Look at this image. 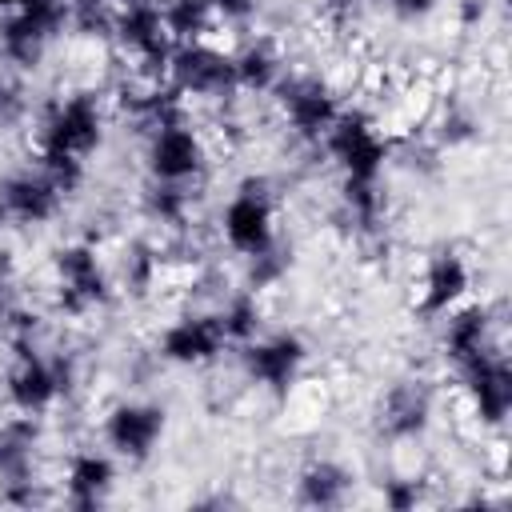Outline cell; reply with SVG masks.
I'll list each match as a JSON object with an SVG mask.
<instances>
[{
	"label": "cell",
	"mask_w": 512,
	"mask_h": 512,
	"mask_svg": "<svg viewBox=\"0 0 512 512\" xmlns=\"http://www.w3.org/2000/svg\"><path fill=\"white\" fill-rule=\"evenodd\" d=\"M220 236L236 256H252L276 240V200L268 176H244L220 208Z\"/></svg>",
	"instance_id": "obj_7"
},
{
	"label": "cell",
	"mask_w": 512,
	"mask_h": 512,
	"mask_svg": "<svg viewBox=\"0 0 512 512\" xmlns=\"http://www.w3.org/2000/svg\"><path fill=\"white\" fill-rule=\"evenodd\" d=\"M364 4H388V0H364Z\"/></svg>",
	"instance_id": "obj_38"
},
{
	"label": "cell",
	"mask_w": 512,
	"mask_h": 512,
	"mask_svg": "<svg viewBox=\"0 0 512 512\" xmlns=\"http://www.w3.org/2000/svg\"><path fill=\"white\" fill-rule=\"evenodd\" d=\"M308 364V344L296 332H260L256 340L240 344V372L248 384L272 392V396H288L300 384V372Z\"/></svg>",
	"instance_id": "obj_12"
},
{
	"label": "cell",
	"mask_w": 512,
	"mask_h": 512,
	"mask_svg": "<svg viewBox=\"0 0 512 512\" xmlns=\"http://www.w3.org/2000/svg\"><path fill=\"white\" fill-rule=\"evenodd\" d=\"M36 168L60 188V196H72L84 184V160L80 156H60V152H40Z\"/></svg>",
	"instance_id": "obj_30"
},
{
	"label": "cell",
	"mask_w": 512,
	"mask_h": 512,
	"mask_svg": "<svg viewBox=\"0 0 512 512\" xmlns=\"http://www.w3.org/2000/svg\"><path fill=\"white\" fill-rule=\"evenodd\" d=\"M164 432H168V412L152 400H120L100 420L104 448L128 464H144L160 448Z\"/></svg>",
	"instance_id": "obj_13"
},
{
	"label": "cell",
	"mask_w": 512,
	"mask_h": 512,
	"mask_svg": "<svg viewBox=\"0 0 512 512\" xmlns=\"http://www.w3.org/2000/svg\"><path fill=\"white\" fill-rule=\"evenodd\" d=\"M108 112L104 100L92 92H72L52 100L40 120H36V148L40 152H60V156H92L104 144Z\"/></svg>",
	"instance_id": "obj_3"
},
{
	"label": "cell",
	"mask_w": 512,
	"mask_h": 512,
	"mask_svg": "<svg viewBox=\"0 0 512 512\" xmlns=\"http://www.w3.org/2000/svg\"><path fill=\"white\" fill-rule=\"evenodd\" d=\"M384 8H388V16L400 20V24H424V20L440 8V0H388Z\"/></svg>",
	"instance_id": "obj_32"
},
{
	"label": "cell",
	"mask_w": 512,
	"mask_h": 512,
	"mask_svg": "<svg viewBox=\"0 0 512 512\" xmlns=\"http://www.w3.org/2000/svg\"><path fill=\"white\" fill-rule=\"evenodd\" d=\"M380 500L388 508H396V512H408V508L424 504V480H416V476H392V480L380 484Z\"/></svg>",
	"instance_id": "obj_31"
},
{
	"label": "cell",
	"mask_w": 512,
	"mask_h": 512,
	"mask_svg": "<svg viewBox=\"0 0 512 512\" xmlns=\"http://www.w3.org/2000/svg\"><path fill=\"white\" fill-rule=\"evenodd\" d=\"M160 272H164V256H160V244L152 240H132L120 256V288L128 296H148L156 284H160Z\"/></svg>",
	"instance_id": "obj_25"
},
{
	"label": "cell",
	"mask_w": 512,
	"mask_h": 512,
	"mask_svg": "<svg viewBox=\"0 0 512 512\" xmlns=\"http://www.w3.org/2000/svg\"><path fill=\"white\" fill-rule=\"evenodd\" d=\"M228 340L216 324V312H184L172 320L160 340H156V360L176 364V368H204L224 356Z\"/></svg>",
	"instance_id": "obj_14"
},
{
	"label": "cell",
	"mask_w": 512,
	"mask_h": 512,
	"mask_svg": "<svg viewBox=\"0 0 512 512\" xmlns=\"http://www.w3.org/2000/svg\"><path fill=\"white\" fill-rule=\"evenodd\" d=\"M64 28L68 0H28L0 16V60L12 68H36Z\"/></svg>",
	"instance_id": "obj_9"
},
{
	"label": "cell",
	"mask_w": 512,
	"mask_h": 512,
	"mask_svg": "<svg viewBox=\"0 0 512 512\" xmlns=\"http://www.w3.org/2000/svg\"><path fill=\"white\" fill-rule=\"evenodd\" d=\"M80 384V364L72 352H40L36 344H16V360L4 372V400L12 412L44 416L68 400Z\"/></svg>",
	"instance_id": "obj_1"
},
{
	"label": "cell",
	"mask_w": 512,
	"mask_h": 512,
	"mask_svg": "<svg viewBox=\"0 0 512 512\" xmlns=\"http://www.w3.org/2000/svg\"><path fill=\"white\" fill-rule=\"evenodd\" d=\"M140 208L152 224L168 228V232H184L188 220H192V184H160V180H148L144 196H140Z\"/></svg>",
	"instance_id": "obj_24"
},
{
	"label": "cell",
	"mask_w": 512,
	"mask_h": 512,
	"mask_svg": "<svg viewBox=\"0 0 512 512\" xmlns=\"http://www.w3.org/2000/svg\"><path fill=\"white\" fill-rule=\"evenodd\" d=\"M276 96V108L288 124V132L312 148H320L324 132L336 124V116L344 112L332 80L316 76V72H284L280 84L272 88Z\"/></svg>",
	"instance_id": "obj_5"
},
{
	"label": "cell",
	"mask_w": 512,
	"mask_h": 512,
	"mask_svg": "<svg viewBox=\"0 0 512 512\" xmlns=\"http://www.w3.org/2000/svg\"><path fill=\"white\" fill-rule=\"evenodd\" d=\"M116 488V464L108 452H96V448H80L68 456L64 464V496L68 504L76 508H96L112 496Z\"/></svg>",
	"instance_id": "obj_19"
},
{
	"label": "cell",
	"mask_w": 512,
	"mask_h": 512,
	"mask_svg": "<svg viewBox=\"0 0 512 512\" xmlns=\"http://www.w3.org/2000/svg\"><path fill=\"white\" fill-rule=\"evenodd\" d=\"M484 12H488V4L484 0H460V24H480L484 20Z\"/></svg>",
	"instance_id": "obj_35"
},
{
	"label": "cell",
	"mask_w": 512,
	"mask_h": 512,
	"mask_svg": "<svg viewBox=\"0 0 512 512\" xmlns=\"http://www.w3.org/2000/svg\"><path fill=\"white\" fill-rule=\"evenodd\" d=\"M436 416V396L424 380H400L380 396L376 424L388 440H420Z\"/></svg>",
	"instance_id": "obj_16"
},
{
	"label": "cell",
	"mask_w": 512,
	"mask_h": 512,
	"mask_svg": "<svg viewBox=\"0 0 512 512\" xmlns=\"http://www.w3.org/2000/svg\"><path fill=\"white\" fill-rule=\"evenodd\" d=\"M352 492V472L336 460H308L296 472V500L304 508H336Z\"/></svg>",
	"instance_id": "obj_21"
},
{
	"label": "cell",
	"mask_w": 512,
	"mask_h": 512,
	"mask_svg": "<svg viewBox=\"0 0 512 512\" xmlns=\"http://www.w3.org/2000/svg\"><path fill=\"white\" fill-rule=\"evenodd\" d=\"M232 64H236V88L240 92H252V96H264L280 84L284 76V56L276 52L272 40H248L232 52Z\"/></svg>",
	"instance_id": "obj_22"
},
{
	"label": "cell",
	"mask_w": 512,
	"mask_h": 512,
	"mask_svg": "<svg viewBox=\"0 0 512 512\" xmlns=\"http://www.w3.org/2000/svg\"><path fill=\"white\" fill-rule=\"evenodd\" d=\"M492 344H504L500 340L496 308L464 300V304H456L452 312L440 316V356L448 360V368H460L464 360L480 356Z\"/></svg>",
	"instance_id": "obj_15"
},
{
	"label": "cell",
	"mask_w": 512,
	"mask_h": 512,
	"mask_svg": "<svg viewBox=\"0 0 512 512\" xmlns=\"http://www.w3.org/2000/svg\"><path fill=\"white\" fill-rule=\"evenodd\" d=\"M164 80L188 100H212V104H224L232 100L240 88H236V64H232V52L216 48L212 40H188V44H176L172 56H168V72Z\"/></svg>",
	"instance_id": "obj_6"
},
{
	"label": "cell",
	"mask_w": 512,
	"mask_h": 512,
	"mask_svg": "<svg viewBox=\"0 0 512 512\" xmlns=\"http://www.w3.org/2000/svg\"><path fill=\"white\" fill-rule=\"evenodd\" d=\"M52 272H56V308L68 312V316L96 312L116 292V280H112L104 256L88 240L60 244L56 256H52Z\"/></svg>",
	"instance_id": "obj_4"
},
{
	"label": "cell",
	"mask_w": 512,
	"mask_h": 512,
	"mask_svg": "<svg viewBox=\"0 0 512 512\" xmlns=\"http://www.w3.org/2000/svg\"><path fill=\"white\" fill-rule=\"evenodd\" d=\"M24 116V88L8 76H0V128L16 124Z\"/></svg>",
	"instance_id": "obj_34"
},
{
	"label": "cell",
	"mask_w": 512,
	"mask_h": 512,
	"mask_svg": "<svg viewBox=\"0 0 512 512\" xmlns=\"http://www.w3.org/2000/svg\"><path fill=\"white\" fill-rule=\"evenodd\" d=\"M0 200H4L8 220L32 224V228H36V224H48V220L60 212V204H64L60 188H56L40 168L8 172V176L0 180Z\"/></svg>",
	"instance_id": "obj_18"
},
{
	"label": "cell",
	"mask_w": 512,
	"mask_h": 512,
	"mask_svg": "<svg viewBox=\"0 0 512 512\" xmlns=\"http://www.w3.org/2000/svg\"><path fill=\"white\" fill-rule=\"evenodd\" d=\"M8 224V212H4V200H0V228Z\"/></svg>",
	"instance_id": "obj_37"
},
{
	"label": "cell",
	"mask_w": 512,
	"mask_h": 512,
	"mask_svg": "<svg viewBox=\"0 0 512 512\" xmlns=\"http://www.w3.org/2000/svg\"><path fill=\"white\" fill-rule=\"evenodd\" d=\"M320 148L340 168L344 184H380L384 168L392 164V140L384 136L380 120L364 108H344L324 132Z\"/></svg>",
	"instance_id": "obj_2"
},
{
	"label": "cell",
	"mask_w": 512,
	"mask_h": 512,
	"mask_svg": "<svg viewBox=\"0 0 512 512\" xmlns=\"http://www.w3.org/2000/svg\"><path fill=\"white\" fill-rule=\"evenodd\" d=\"M40 416H8L0 424V484L36 476V452H40Z\"/></svg>",
	"instance_id": "obj_20"
},
{
	"label": "cell",
	"mask_w": 512,
	"mask_h": 512,
	"mask_svg": "<svg viewBox=\"0 0 512 512\" xmlns=\"http://www.w3.org/2000/svg\"><path fill=\"white\" fill-rule=\"evenodd\" d=\"M452 372L460 380V392H464V404H468L472 420L480 428H504V420L512 412V372H508L504 344L484 348L480 356L464 360Z\"/></svg>",
	"instance_id": "obj_10"
},
{
	"label": "cell",
	"mask_w": 512,
	"mask_h": 512,
	"mask_svg": "<svg viewBox=\"0 0 512 512\" xmlns=\"http://www.w3.org/2000/svg\"><path fill=\"white\" fill-rule=\"evenodd\" d=\"M20 4H28V0H0V12H16Z\"/></svg>",
	"instance_id": "obj_36"
},
{
	"label": "cell",
	"mask_w": 512,
	"mask_h": 512,
	"mask_svg": "<svg viewBox=\"0 0 512 512\" xmlns=\"http://www.w3.org/2000/svg\"><path fill=\"white\" fill-rule=\"evenodd\" d=\"M160 12H164V24H168V36H172L176 44L208 40V32H212V24H216L212 0H164Z\"/></svg>",
	"instance_id": "obj_27"
},
{
	"label": "cell",
	"mask_w": 512,
	"mask_h": 512,
	"mask_svg": "<svg viewBox=\"0 0 512 512\" xmlns=\"http://www.w3.org/2000/svg\"><path fill=\"white\" fill-rule=\"evenodd\" d=\"M108 4H116V8H120V4H128V0H108Z\"/></svg>",
	"instance_id": "obj_39"
},
{
	"label": "cell",
	"mask_w": 512,
	"mask_h": 512,
	"mask_svg": "<svg viewBox=\"0 0 512 512\" xmlns=\"http://www.w3.org/2000/svg\"><path fill=\"white\" fill-rule=\"evenodd\" d=\"M468 292H472V264H468L460 252L444 248V252L428 256V264H424V272H420L416 308H420V316L440 320L444 312H452L456 304H464Z\"/></svg>",
	"instance_id": "obj_17"
},
{
	"label": "cell",
	"mask_w": 512,
	"mask_h": 512,
	"mask_svg": "<svg viewBox=\"0 0 512 512\" xmlns=\"http://www.w3.org/2000/svg\"><path fill=\"white\" fill-rule=\"evenodd\" d=\"M208 168V144L188 120L152 128L144 136V172L160 184H196Z\"/></svg>",
	"instance_id": "obj_11"
},
{
	"label": "cell",
	"mask_w": 512,
	"mask_h": 512,
	"mask_svg": "<svg viewBox=\"0 0 512 512\" xmlns=\"http://www.w3.org/2000/svg\"><path fill=\"white\" fill-rule=\"evenodd\" d=\"M68 28L84 40H112L116 4H108V0H68Z\"/></svg>",
	"instance_id": "obj_29"
},
{
	"label": "cell",
	"mask_w": 512,
	"mask_h": 512,
	"mask_svg": "<svg viewBox=\"0 0 512 512\" xmlns=\"http://www.w3.org/2000/svg\"><path fill=\"white\" fill-rule=\"evenodd\" d=\"M216 324H220V332H224L228 344H248V340H256V336L264 332V304H260V296H256L252 288L228 292V296L220 300V308H216Z\"/></svg>",
	"instance_id": "obj_23"
},
{
	"label": "cell",
	"mask_w": 512,
	"mask_h": 512,
	"mask_svg": "<svg viewBox=\"0 0 512 512\" xmlns=\"http://www.w3.org/2000/svg\"><path fill=\"white\" fill-rule=\"evenodd\" d=\"M288 272H292V244H284L280 236H276L268 248L244 256V288H252V292L276 288Z\"/></svg>",
	"instance_id": "obj_28"
},
{
	"label": "cell",
	"mask_w": 512,
	"mask_h": 512,
	"mask_svg": "<svg viewBox=\"0 0 512 512\" xmlns=\"http://www.w3.org/2000/svg\"><path fill=\"white\" fill-rule=\"evenodd\" d=\"M428 136H432V144H436L440 152H444V148H464V144H472V140L480 136V120H476V112H472L468 104L444 100V104L436 108L432 124H428Z\"/></svg>",
	"instance_id": "obj_26"
},
{
	"label": "cell",
	"mask_w": 512,
	"mask_h": 512,
	"mask_svg": "<svg viewBox=\"0 0 512 512\" xmlns=\"http://www.w3.org/2000/svg\"><path fill=\"white\" fill-rule=\"evenodd\" d=\"M212 12H216V24L240 28L260 12V0H212Z\"/></svg>",
	"instance_id": "obj_33"
},
{
	"label": "cell",
	"mask_w": 512,
	"mask_h": 512,
	"mask_svg": "<svg viewBox=\"0 0 512 512\" xmlns=\"http://www.w3.org/2000/svg\"><path fill=\"white\" fill-rule=\"evenodd\" d=\"M112 40L124 56H132L136 76L144 80H164L168 72V56L176 48V40L168 36L160 0H128L116 8V28Z\"/></svg>",
	"instance_id": "obj_8"
}]
</instances>
